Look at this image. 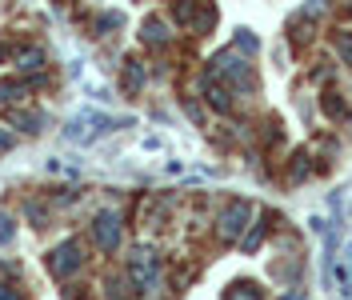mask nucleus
Returning a JSON list of instances; mask_svg holds the SVG:
<instances>
[{
    "label": "nucleus",
    "instance_id": "obj_1",
    "mask_svg": "<svg viewBox=\"0 0 352 300\" xmlns=\"http://www.w3.org/2000/svg\"><path fill=\"white\" fill-rule=\"evenodd\" d=\"M129 277H132V284H136L140 292H148V288L156 284V277H160V260H156V253L136 248V257L129 260Z\"/></svg>",
    "mask_w": 352,
    "mask_h": 300
},
{
    "label": "nucleus",
    "instance_id": "obj_2",
    "mask_svg": "<svg viewBox=\"0 0 352 300\" xmlns=\"http://www.w3.org/2000/svg\"><path fill=\"white\" fill-rule=\"evenodd\" d=\"M80 264H85V257H80V244H76V240H65L60 248H52V253H48V268H52V277H56V280L72 277Z\"/></svg>",
    "mask_w": 352,
    "mask_h": 300
},
{
    "label": "nucleus",
    "instance_id": "obj_3",
    "mask_svg": "<svg viewBox=\"0 0 352 300\" xmlns=\"http://www.w3.org/2000/svg\"><path fill=\"white\" fill-rule=\"evenodd\" d=\"M92 236H96V244H100L104 253H116V248H120V216L100 213L92 220Z\"/></svg>",
    "mask_w": 352,
    "mask_h": 300
},
{
    "label": "nucleus",
    "instance_id": "obj_4",
    "mask_svg": "<svg viewBox=\"0 0 352 300\" xmlns=\"http://www.w3.org/2000/svg\"><path fill=\"white\" fill-rule=\"evenodd\" d=\"M248 216H252V208H248L244 200H232V204L220 213V236H224V240H236V236L244 233V224H248Z\"/></svg>",
    "mask_w": 352,
    "mask_h": 300
},
{
    "label": "nucleus",
    "instance_id": "obj_5",
    "mask_svg": "<svg viewBox=\"0 0 352 300\" xmlns=\"http://www.w3.org/2000/svg\"><path fill=\"white\" fill-rule=\"evenodd\" d=\"M224 300H261V288L248 284V280H241V284H232V288L224 292Z\"/></svg>",
    "mask_w": 352,
    "mask_h": 300
},
{
    "label": "nucleus",
    "instance_id": "obj_6",
    "mask_svg": "<svg viewBox=\"0 0 352 300\" xmlns=\"http://www.w3.org/2000/svg\"><path fill=\"white\" fill-rule=\"evenodd\" d=\"M21 96H28V85L24 81H4L0 85V100H21Z\"/></svg>",
    "mask_w": 352,
    "mask_h": 300
},
{
    "label": "nucleus",
    "instance_id": "obj_7",
    "mask_svg": "<svg viewBox=\"0 0 352 300\" xmlns=\"http://www.w3.org/2000/svg\"><path fill=\"white\" fill-rule=\"evenodd\" d=\"M144 41L148 44H164L168 41V28H164L160 21H144Z\"/></svg>",
    "mask_w": 352,
    "mask_h": 300
},
{
    "label": "nucleus",
    "instance_id": "obj_8",
    "mask_svg": "<svg viewBox=\"0 0 352 300\" xmlns=\"http://www.w3.org/2000/svg\"><path fill=\"white\" fill-rule=\"evenodd\" d=\"M140 85H144V68L136 65V61H129V68H124V88H129V92H136Z\"/></svg>",
    "mask_w": 352,
    "mask_h": 300
},
{
    "label": "nucleus",
    "instance_id": "obj_9",
    "mask_svg": "<svg viewBox=\"0 0 352 300\" xmlns=\"http://www.w3.org/2000/svg\"><path fill=\"white\" fill-rule=\"evenodd\" d=\"M12 236H16V224H12V216L0 213V248H4V244H12Z\"/></svg>",
    "mask_w": 352,
    "mask_h": 300
},
{
    "label": "nucleus",
    "instance_id": "obj_10",
    "mask_svg": "<svg viewBox=\"0 0 352 300\" xmlns=\"http://www.w3.org/2000/svg\"><path fill=\"white\" fill-rule=\"evenodd\" d=\"M336 48H340V56L352 65V32H336Z\"/></svg>",
    "mask_w": 352,
    "mask_h": 300
},
{
    "label": "nucleus",
    "instance_id": "obj_11",
    "mask_svg": "<svg viewBox=\"0 0 352 300\" xmlns=\"http://www.w3.org/2000/svg\"><path fill=\"white\" fill-rule=\"evenodd\" d=\"M324 108H329L332 116H344V105L336 100V92H329V100H324Z\"/></svg>",
    "mask_w": 352,
    "mask_h": 300
},
{
    "label": "nucleus",
    "instance_id": "obj_12",
    "mask_svg": "<svg viewBox=\"0 0 352 300\" xmlns=\"http://www.w3.org/2000/svg\"><path fill=\"white\" fill-rule=\"evenodd\" d=\"M41 52H28V56H21V68H41Z\"/></svg>",
    "mask_w": 352,
    "mask_h": 300
},
{
    "label": "nucleus",
    "instance_id": "obj_13",
    "mask_svg": "<svg viewBox=\"0 0 352 300\" xmlns=\"http://www.w3.org/2000/svg\"><path fill=\"white\" fill-rule=\"evenodd\" d=\"M261 240H264V228H252V233H248V240H244V248H256Z\"/></svg>",
    "mask_w": 352,
    "mask_h": 300
},
{
    "label": "nucleus",
    "instance_id": "obj_14",
    "mask_svg": "<svg viewBox=\"0 0 352 300\" xmlns=\"http://www.w3.org/2000/svg\"><path fill=\"white\" fill-rule=\"evenodd\" d=\"M0 300H21V292H16V288H8V284H0Z\"/></svg>",
    "mask_w": 352,
    "mask_h": 300
},
{
    "label": "nucleus",
    "instance_id": "obj_15",
    "mask_svg": "<svg viewBox=\"0 0 352 300\" xmlns=\"http://www.w3.org/2000/svg\"><path fill=\"white\" fill-rule=\"evenodd\" d=\"M236 41H241V48H248V52H252V48H256V41H252V36H248V32H244V28H241V36H236Z\"/></svg>",
    "mask_w": 352,
    "mask_h": 300
},
{
    "label": "nucleus",
    "instance_id": "obj_16",
    "mask_svg": "<svg viewBox=\"0 0 352 300\" xmlns=\"http://www.w3.org/2000/svg\"><path fill=\"white\" fill-rule=\"evenodd\" d=\"M280 300H305V292H288V297H280Z\"/></svg>",
    "mask_w": 352,
    "mask_h": 300
},
{
    "label": "nucleus",
    "instance_id": "obj_17",
    "mask_svg": "<svg viewBox=\"0 0 352 300\" xmlns=\"http://www.w3.org/2000/svg\"><path fill=\"white\" fill-rule=\"evenodd\" d=\"M0 149H8V136H0Z\"/></svg>",
    "mask_w": 352,
    "mask_h": 300
}]
</instances>
